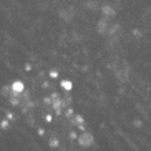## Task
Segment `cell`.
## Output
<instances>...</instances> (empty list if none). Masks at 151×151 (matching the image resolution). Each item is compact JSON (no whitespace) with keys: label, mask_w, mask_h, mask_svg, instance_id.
Instances as JSON below:
<instances>
[{"label":"cell","mask_w":151,"mask_h":151,"mask_svg":"<svg viewBox=\"0 0 151 151\" xmlns=\"http://www.w3.org/2000/svg\"><path fill=\"white\" fill-rule=\"evenodd\" d=\"M25 93V83L22 80H15L14 83L10 85V95L14 96H18V95Z\"/></svg>","instance_id":"obj_1"},{"label":"cell","mask_w":151,"mask_h":151,"mask_svg":"<svg viewBox=\"0 0 151 151\" xmlns=\"http://www.w3.org/2000/svg\"><path fill=\"white\" fill-rule=\"evenodd\" d=\"M60 17L63 18V20H70L71 17H73V9H63V10H60Z\"/></svg>","instance_id":"obj_2"},{"label":"cell","mask_w":151,"mask_h":151,"mask_svg":"<svg viewBox=\"0 0 151 151\" xmlns=\"http://www.w3.org/2000/svg\"><path fill=\"white\" fill-rule=\"evenodd\" d=\"M62 88L67 90V91H70V90H71V83H70V81H62Z\"/></svg>","instance_id":"obj_3"},{"label":"cell","mask_w":151,"mask_h":151,"mask_svg":"<svg viewBox=\"0 0 151 151\" xmlns=\"http://www.w3.org/2000/svg\"><path fill=\"white\" fill-rule=\"evenodd\" d=\"M0 126H2L4 129H9V126H10V124H9V121H2V123H0Z\"/></svg>","instance_id":"obj_4"}]
</instances>
